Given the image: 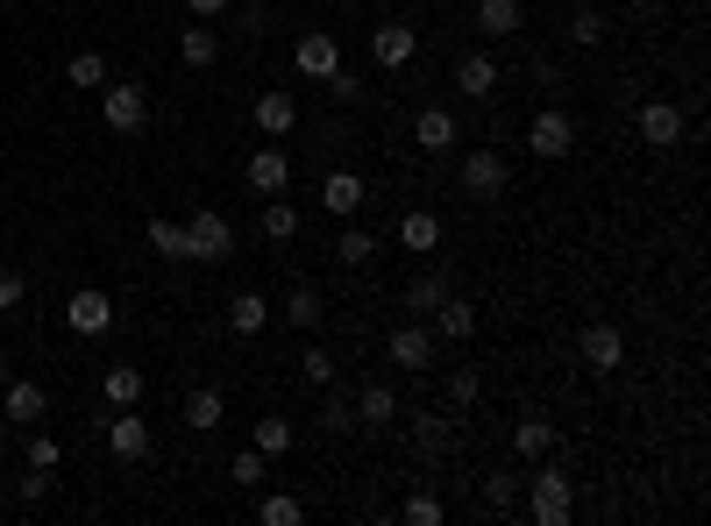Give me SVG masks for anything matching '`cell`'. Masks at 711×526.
<instances>
[{"label": "cell", "instance_id": "cell-25", "mask_svg": "<svg viewBox=\"0 0 711 526\" xmlns=\"http://www.w3.org/2000/svg\"><path fill=\"white\" fill-rule=\"evenodd\" d=\"M399 243H406V249H420V257H434V249H442V221H434L427 206H413V214L399 221Z\"/></svg>", "mask_w": 711, "mask_h": 526}, {"label": "cell", "instance_id": "cell-1", "mask_svg": "<svg viewBox=\"0 0 711 526\" xmlns=\"http://www.w3.org/2000/svg\"><path fill=\"white\" fill-rule=\"evenodd\" d=\"M520 491H526V519H534V526H569V513H577V484H569L555 462H548V470H534Z\"/></svg>", "mask_w": 711, "mask_h": 526}, {"label": "cell", "instance_id": "cell-30", "mask_svg": "<svg viewBox=\"0 0 711 526\" xmlns=\"http://www.w3.org/2000/svg\"><path fill=\"white\" fill-rule=\"evenodd\" d=\"M221 419H229V405H221V392H207V384H200V392L186 399V427H192V434H214Z\"/></svg>", "mask_w": 711, "mask_h": 526}, {"label": "cell", "instance_id": "cell-4", "mask_svg": "<svg viewBox=\"0 0 711 526\" xmlns=\"http://www.w3.org/2000/svg\"><path fill=\"white\" fill-rule=\"evenodd\" d=\"M506 186H512V171H506L498 149H463V192H470V200H498Z\"/></svg>", "mask_w": 711, "mask_h": 526}, {"label": "cell", "instance_id": "cell-29", "mask_svg": "<svg viewBox=\"0 0 711 526\" xmlns=\"http://www.w3.org/2000/svg\"><path fill=\"white\" fill-rule=\"evenodd\" d=\"M356 419H370V427L399 419V392H391V384H363V392H356Z\"/></svg>", "mask_w": 711, "mask_h": 526}, {"label": "cell", "instance_id": "cell-39", "mask_svg": "<svg viewBox=\"0 0 711 526\" xmlns=\"http://www.w3.org/2000/svg\"><path fill=\"white\" fill-rule=\"evenodd\" d=\"M399 519L406 526H442V499H434V491H413V499L399 505Z\"/></svg>", "mask_w": 711, "mask_h": 526}, {"label": "cell", "instance_id": "cell-10", "mask_svg": "<svg viewBox=\"0 0 711 526\" xmlns=\"http://www.w3.org/2000/svg\"><path fill=\"white\" fill-rule=\"evenodd\" d=\"M413 143L427 149V157H442V149L463 143V122H456L448 108H420V114H413Z\"/></svg>", "mask_w": 711, "mask_h": 526}, {"label": "cell", "instance_id": "cell-5", "mask_svg": "<svg viewBox=\"0 0 711 526\" xmlns=\"http://www.w3.org/2000/svg\"><path fill=\"white\" fill-rule=\"evenodd\" d=\"M526 149H534V157H569V149H577V122H569L563 108H541L534 122H526Z\"/></svg>", "mask_w": 711, "mask_h": 526}, {"label": "cell", "instance_id": "cell-37", "mask_svg": "<svg viewBox=\"0 0 711 526\" xmlns=\"http://www.w3.org/2000/svg\"><path fill=\"white\" fill-rule=\"evenodd\" d=\"M520 484H526V477H512V470L484 477V505H491V513H512V505H520Z\"/></svg>", "mask_w": 711, "mask_h": 526}, {"label": "cell", "instance_id": "cell-11", "mask_svg": "<svg viewBox=\"0 0 711 526\" xmlns=\"http://www.w3.org/2000/svg\"><path fill=\"white\" fill-rule=\"evenodd\" d=\"M242 178H249V192H264V200H270V192L292 186V157H285L278 143H264V149L249 157V171H242Z\"/></svg>", "mask_w": 711, "mask_h": 526}, {"label": "cell", "instance_id": "cell-40", "mask_svg": "<svg viewBox=\"0 0 711 526\" xmlns=\"http://www.w3.org/2000/svg\"><path fill=\"white\" fill-rule=\"evenodd\" d=\"M299 378H307V384H321V392H327V384H335V356H327L321 342H313V349L299 356Z\"/></svg>", "mask_w": 711, "mask_h": 526}, {"label": "cell", "instance_id": "cell-22", "mask_svg": "<svg viewBox=\"0 0 711 526\" xmlns=\"http://www.w3.org/2000/svg\"><path fill=\"white\" fill-rule=\"evenodd\" d=\"M256 128H264V135H292L299 128L292 93H278V86H270V93H256Z\"/></svg>", "mask_w": 711, "mask_h": 526}, {"label": "cell", "instance_id": "cell-8", "mask_svg": "<svg viewBox=\"0 0 711 526\" xmlns=\"http://www.w3.org/2000/svg\"><path fill=\"white\" fill-rule=\"evenodd\" d=\"M413 51H420L413 22H377V29H370V65H377V71H399V65H413Z\"/></svg>", "mask_w": 711, "mask_h": 526}, {"label": "cell", "instance_id": "cell-31", "mask_svg": "<svg viewBox=\"0 0 711 526\" xmlns=\"http://www.w3.org/2000/svg\"><path fill=\"white\" fill-rule=\"evenodd\" d=\"M526 14H520V0H477V29L484 36H512Z\"/></svg>", "mask_w": 711, "mask_h": 526}, {"label": "cell", "instance_id": "cell-34", "mask_svg": "<svg viewBox=\"0 0 711 526\" xmlns=\"http://www.w3.org/2000/svg\"><path fill=\"white\" fill-rule=\"evenodd\" d=\"M256 519H264V526H299V519H307V505H299L292 491H264V499H256Z\"/></svg>", "mask_w": 711, "mask_h": 526}, {"label": "cell", "instance_id": "cell-41", "mask_svg": "<svg viewBox=\"0 0 711 526\" xmlns=\"http://www.w3.org/2000/svg\"><path fill=\"white\" fill-rule=\"evenodd\" d=\"M321 427H327V434H349V427H363V419H356V399H335V392H327V419H321Z\"/></svg>", "mask_w": 711, "mask_h": 526}, {"label": "cell", "instance_id": "cell-13", "mask_svg": "<svg viewBox=\"0 0 711 526\" xmlns=\"http://www.w3.org/2000/svg\"><path fill=\"white\" fill-rule=\"evenodd\" d=\"M108 448L121 462H143L149 456V419H135V405H121V413L108 419Z\"/></svg>", "mask_w": 711, "mask_h": 526}, {"label": "cell", "instance_id": "cell-9", "mask_svg": "<svg viewBox=\"0 0 711 526\" xmlns=\"http://www.w3.org/2000/svg\"><path fill=\"white\" fill-rule=\"evenodd\" d=\"M65 327H71V335H108V327H114V299L93 292V284H86V292H71L65 299Z\"/></svg>", "mask_w": 711, "mask_h": 526}, {"label": "cell", "instance_id": "cell-33", "mask_svg": "<svg viewBox=\"0 0 711 526\" xmlns=\"http://www.w3.org/2000/svg\"><path fill=\"white\" fill-rule=\"evenodd\" d=\"M65 86H79V93H100V86H108V57L100 51H79L65 65Z\"/></svg>", "mask_w": 711, "mask_h": 526}, {"label": "cell", "instance_id": "cell-3", "mask_svg": "<svg viewBox=\"0 0 711 526\" xmlns=\"http://www.w3.org/2000/svg\"><path fill=\"white\" fill-rule=\"evenodd\" d=\"M186 249H192V264H229L235 257V228L214 214V206H200V214L186 221Z\"/></svg>", "mask_w": 711, "mask_h": 526}, {"label": "cell", "instance_id": "cell-19", "mask_svg": "<svg viewBox=\"0 0 711 526\" xmlns=\"http://www.w3.org/2000/svg\"><path fill=\"white\" fill-rule=\"evenodd\" d=\"M470 335H477V306L448 292L442 306H434V342H470Z\"/></svg>", "mask_w": 711, "mask_h": 526}, {"label": "cell", "instance_id": "cell-20", "mask_svg": "<svg viewBox=\"0 0 711 526\" xmlns=\"http://www.w3.org/2000/svg\"><path fill=\"white\" fill-rule=\"evenodd\" d=\"M285 321H292V327H307V335H321V321H327L321 284H292V292H285Z\"/></svg>", "mask_w": 711, "mask_h": 526}, {"label": "cell", "instance_id": "cell-44", "mask_svg": "<svg viewBox=\"0 0 711 526\" xmlns=\"http://www.w3.org/2000/svg\"><path fill=\"white\" fill-rule=\"evenodd\" d=\"M321 86H327V93H335V100H363V79H356L349 65H335V71H327Z\"/></svg>", "mask_w": 711, "mask_h": 526}, {"label": "cell", "instance_id": "cell-45", "mask_svg": "<svg viewBox=\"0 0 711 526\" xmlns=\"http://www.w3.org/2000/svg\"><path fill=\"white\" fill-rule=\"evenodd\" d=\"M477 392H484L477 370H456V378H448V399H456V405H477Z\"/></svg>", "mask_w": 711, "mask_h": 526}, {"label": "cell", "instance_id": "cell-15", "mask_svg": "<svg viewBox=\"0 0 711 526\" xmlns=\"http://www.w3.org/2000/svg\"><path fill=\"white\" fill-rule=\"evenodd\" d=\"M448 448H456V419H442V413H413V456H420V462H442Z\"/></svg>", "mask_w": 711, "mask_h": 526}, {"label": "cell", "instance_id": "cell-35", "mask_svg": "<svg viewBox=\"0 0 711 526\" xmlns=\"http://www.w3.org/2000/svg\"><path fill=\"white\" fill-rule=\"evenodd\" d=\"M149 249H157V257H171V264H192V249H186V221H149Z\"/></svg>", "mask_w": 711, "mask_h": 526}, {"label": "cell", "instance_id": "cell-16", "mask_svg": "<svg viewBox=\"0 0 711 526\" xmlns=\"http://www.w3.org/2000/svg\"><path fill=\"white\" fill-rule=\"evenodd\" d=\"M321 200H327V214H335V221H349V214H363L370 186H363L356 171H327V178H321Z\"/></svg>", "mask_w": 711, "mask_h": 526}, {"label": "cell", "instance_id": "cell-46", "mask_svg": "<svg viewBox=\"0 0 711 526\" xmlns=\"http://www.w3.org/2000/svg\"><path fill=\"white\" fill-rule=\"evenodd\" d=\"M22 292H29V284H22V270H0V313H14V306H22Z\"/></svg>", "mask_w": 711, "mask_h": 526}, {"label": "cell", "instance_id": "cell-2", "mask_svg": "<svg viewBox=\"0 0 711 526\" xmlns=\"http://www.w3.org/2000/svg\"><path fill=\"white\" fill-rule=\"evenodd\" d=\"M100 122H108L114 135H143L149 128V93L135 79H108L100 86Z\"/></svg>", "mask_w": 711, "mask_h": 526}, {"label": "cell", "instance_id": "cell-38", "mask_svg": "<svg viewBox=\"0 0 711 526\" xmlns=\"http://www.w3.org/2000/svg\"><path fill=\"white\" fill-rule=\"evenodd\" d=\"M229 477H235L242 491H256V484H264V477H270V456H256V448H242V456L229 462Z\"/></svg>", "mask_w": 711, "mask_h": 526}, {"label": "cell", "instance_id": "cell-6", "mask_svg": "<svg viewBox=\"0 0 711 526\" xmlns=\"http://www.w3.org/2000/svg\"><path fill=\"white\" fill-rule=\"evenodd\" d=\"M385 356H391L399 370H427V363H434V327H427V321H399V327L385 335Z\"/></svg>", "mask_w": 711, "mask_h": 526}, {"label": "cell", "instance_id": "cell-32", "mask_svg": "<svg viewBox=\"0 0 711 526\" xmlns=\"http://www.w3.org/2000/svg\"><path fill=\"white\" fill-rule=\"evenodd\" d=\"M442 299H448V270H420V278L406 284V306H413V313H434Z\"/></svg>", "mask_w": 711, "mask_h": 526}, {"label": "cell", "instance_id": "cell-36", "mask_svg": "<svg viewBox=\"0 0 711 526\" xmlns=\"http://www.w3.org/2000/svg\"><path fill=\"white\" fill-rule=\"evenodd\" d=\"M335 257L349 264V270H363V264L377 257V235H370V228H342V235H335Z\"/></svg>", "mask_w": 711, "mask_h": 526}, {"label": "cell", "instance_id": "cell-49", "mask_svg": "<svg viewBox=\"0 0 711 526\" xmlns=\"http://www.w3.org/2000/svg\"><path fill=\"white\" fill-rule=\"evenodd\" d=\"M0 448H8V413H0Z\"/></svg>", "mask_w": 711, "mask_h": 526}, {"label": "cell", "instance_id": "cell-12", "mask_svg": "<svg viewBox=\"0 0 711 526\" xmlns=\"http://www.w3.org/2000/svg\"><path fill=\"white\" fill-rule=\"evenodd\" d=\"M641 143H647V149H676V143H684V108H669V100H647V108H641Z\"/></svg>", "mask_w": 711, "mask_h": 526}, {"label": "cell", "instance_id": "cell-26", "mask_svg": "<svg viewBox=\"0 0 711 526\" xmlns=\"http://www.w3.org/2000/svg\"><path fill=\"white\" fill-rule=\"evenodd\" d=\"M256 228H264V243H292V235H299V206L270 192V200H264V221H256Z\"/></svg>", "mask_w": 711, "mask_h": 526}, {"label": "cell", "instance_id": "cell-14", "mask_svg": "<svg viewBox=\"0 0 711 526\" xmlns=\"http://www.w3.org/2000/svg\"><path fill=\"white\" fill-rule=\"evenodd\" d=\"M292 65H299V79H327V71L342 65V43L327 36V29H313V36H299V51H292Z\"/></svg>", "mask_w": 711, "mask_h": 526}, {"label": "cell", "instance_id": "cell-28", "mask_svg": "<svg viewBox=\"0 0 711 526\" xmlns=\"http://www.w3.org/2000/svg\"><path fill=\"white\" fill-rule=\"evenodd\" d=\"M249 448H256V456H270V462H278V456H292V419H278V413H270V419H256Z\"/></svg>", "mask_w": 711, "mask_h": 526}, {"label": "cell", "instance_id": "cell-27", "mask_svg": "<svg viewBox=\"0 0 711 526\" xmlns=\"http://www.w3.org/2000/svg\"><path fill=\"white\" fill-rule=\"evenodd\" d=\"M178 57H186L192 71H207V65H214V57H221V36H214V29H207V22H192L186 36H178Z\"/></svg>", "mask_w": 711, "mask_h": 526}, {"label": "cell", "instance_id": "cell-24", "mask_svg": "<svg viewBox=\"0 0 711 526\" xmlns=\"http://www.w3.org/2000/svg\"><path fill=\"white\" fill-rule=\"evenodd\" d=\"M100 399H108L114 413H121V405H135V399H143V370H135V363H114V370H100Z\"/></svg>", "mask_w": 711, "mask_h": 526}, {"label": "cell", "instance_id": "cell-48", "mask_svg": "<svg viewBox=\"0 0 711 526\" xmlns=\"http://www.w3.org/2000/svg\"><path fill=\"white\" fill-rule=\"evenodd\" d=\"M192 14H200V22H221V14H229V0H186Z\"/></svg>", "mask_w": 711, "mask_h": 526}, {"label": "cell", "instance_id": "cell-42", "mask_svg": "<svg viewBox=\"0 0 711 526\" xmlns=\"http://www.w3.org/2000/svg\"><path fill=\"white\" fill-rule=\"evenodd\" d=\"M57 462H65V448L51 434H29V470H57Z\"/></svg>", "mask_w": 711, "mask_h": 526}, {"label": "cell", "instance_id": "cell-47", "mask_svg": "<svg viewBox=\"0 0 711 526\" xmlns=\"http://www.w3.org/2000/svg\"><path fill=\"white\" fill-rule=\"evenodd\" d=\"M43 491H51V470H29V477H22V499H29V505H36V499H43Z\"/></svg>", "mask_w": 711, "mask_h": 526}, {"label": "cell", "instance_id": "cell-50", "mask_svg": "<svg viewBox=\"0 0 711 526\" xmlns=\"http://www.w3.org/2000/svg\"><path fill=\"white\" fill-rule=\"evenodd\" d=\"M0 384H8V356H0Z\"/></svg>", "mask_w": 711, "mask_h": 526}, {"label": "cell", "instance_id": "cell-21", "mask_svg": "<svg viewBox=\"0 0 711 526\" xmlns=\"http://www.w3.org/2000/svg\"><path fill=\"white\" fill-rule=\"evenodd\" d=\"M43 405H51V399H43L36 378H8V384H0V413H8V419H43Z\"/></svg>", "mask_w": 711, "mask_h": 526}, {"label": "cell", "instance_id": "cell-23", "mask_svg": "<svg viewBox=\"0 0 711 526\" xmlns=\"http://www.w3.org/2000/svg\"><path fill=\"white\" fill-rule=\"evenodd\" d=\"M229 327H235V335H264V327H270V299L264 292H235L229 299Z\"/></svg>", "mask_w": 711, "mask_h": 526}, {"label": "cell", "instance_id": "cell-43", "mask_svg": "<svg viewBox=\"0 0 711 526\" xmlns=\"http://www.w3.org/2000/svg\"><path fill=\"white\" fill-rule=\"evenodd\" d=\"M569 36H577V43H604V14L598 8H577V14H569Z\"/></svg>", "mask_w": 711, "mask_h": 526}, {"label": "cell", "instance_id": "cell-18", "mask_svg": "<svg viewBox=\"0 0 711 526\" xmlns=\"http://www.w3.org/2000/svg\"><path fill=\"white\" fill-rule=\"evenodd\" d=\"M456 93L463 100H491L498 93V57L491 51H477V57H463V65H456Z\"/></svg>", "mask_w": 711, "mask_h": 526}, {"label": "cell", "instance_id": "cell-17", "mask_svg": "<svg viewBox=\"0 0 711 526\" xmlns=\"http://www.w3.org/2000/svg\"><path fill=\"white\" fill-rule=\"evenodd\" d=\"M512 456H520V462H548L555 456V419L526 413L520 427H512Z\"/></svg>", "mask_w": 711, "mask_h": 526}, {"label": "cell", "instance_id": "cell-7", "mask_svg": "<svg viewBox=\"0 0 711 526\" xmlns=\"http://www.w3.org/2000/svg\"><path fill=\"white\" fill-rule=\"evenodd\" d=\"M577 356H584V363L598 370V378H612V370L626 363V335H619L612 321H591V327H584V335H577Z\"/></svg>", "mask_w": 711, "mask_h": 526}]
</instances>
